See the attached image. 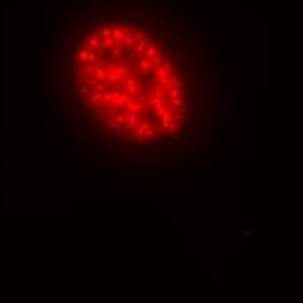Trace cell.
I'll list each match as a JSON object with an SVG mask.
<instances>
[{
    "label": "cell",
    "instance_id": "1",
    "mask_svg": "<svg viewBox=\"0 0 303 303\" xmlns=\"http://www.w3.org/2000/svg\"><path fill=\"white\" fill-rule=\"evenodd\" d=\"M103 113H108L110 117H117L119 113V105H117V101H112V103H108V105L103 108Z\"/></svg>",
    "mask_w": 303,
    "mask_h": 303
},
{
    "label": "cell",
    "instance_id": "2",
    "mask_svg": "<svg viewBox=\"0 0 303 303\" xmlns=\"http://www.w3.org/2000/svg\"><path fill=\"white\" fill-rule=\"evenodd\" d=\"M65 108H66V115H70V117H78V115H80V112L77 110L75 101H72V99H70V103L65 105Z\"/></svg>",
    "mask_w": 303,
    "mask_h": 303
},
{
    "label": "cell",
    "instance_id": "3",
    "mask_svg": "<svg viewBox=\"0 0 303 303\" xmlns=\"http://www.w3.org/2000/svg\"><path fill=\"white\" fill-rule=\"evenodd\" d=\"M138 120H139V112H129L127 117H125V122H127V125H131V127H134V125L138 124Z\"/></svg>",
    "mask_w": 303,
    "mask_h": 303
},
{
    "label": "cell",
    "instance_id": "4",
    "mask_svg": "<svg viewBox=\"0 0 303 303\" xmlns=\"http://www.w3.org/2000/svg\"><path fill=\"white\" fill-rule=\"evenodd\" d=\"M157 54H159V51H157V47H155V45H150V47L145 51V56L148 58V59H155V58H157Z\"/></svg>",
    "mask_w": 303,
    "mask_h": 303
},
{
    "label": "cell",
    "instance_id": "5",
    "mask_svg": "<svg viewBox=\"0 0 303 303\" xmlns=\"http://www.w3.org/2000/svg\"><path fill=\"white\" fill-rule=\"evenodd\" d=\"M99 40H101L99 33H93V35L89 37V45H91L93 49H96L98 45H99Z\"/></svg>",
    "mask_w": 303,
    "mask_h": 303
},
{
    "label": "cell",
    "instance_id": "6",
    "mask_svg": "<svg viewBox=\"0 0 303 303\" xmlns=\"http://www.w3.org/2000/svg\"><path fill=\"white\" fill-rule=\"evenodd\" d=\"M94 77L98 78V80H105L106 78V72L103 66H96V70H94Z\"/></svg>",
    "mask_w": 303,
    "mask_h": 303
},
{
    "label": "cell",
    "instance_id": "7",
    "mask_svg": "<svg viewBox=\"0 0 303 303\" xmlns=\"http://www.w3.org/2000/svg\"><path fill=\"white\" fill-rule=\"evenodd\" d=\"M148 40H150V38H148ZM148 40H146V38H141V40L134 45V51H136V53H139V54L145 53V47H146V44H148Z\"/></svg>",
    "mask_w": 303,
    "mask_h": 303
},
{
    "label": "cell",
    "instance_id": "8",
    "mask_svg": "<svg viewBox=\"0 0 303 303\" xmlns=\"http://www.w3.org/2000/svg\"><path fill=\"white\" fill-rule=\"evenodd\" d=\"M146 99H150V94H146V93H138L136 96H134V101H136L138 105H143Z\"/></svg>",
    "mask_w": 303,
    "mask_h": 303
},
{
    "label": "cell",
    "instance_id": "9",
    "mask_svg": "<svg viewBox=\"0 0 303 303\" xmlns=\"http://www.w3.org/2000/svg\"><path fill=\"white\" fill-rule=\"evenodd\" d=\"M169 82H171V85H174V87H176V89H179V87H183V85H185V82L179 80L176 75H171V77H169Z\"/></svg>",
    "mask_w": 303,
    "mask_h": 303
},
{
    "label": "cell",
    "instance_id": "10",
    "mask_svg": "<svg viewBox=\"0 0 303 303\" xmlns=\"http://www.w3.org/2000/svg\"><path fill=\"white\" fill-rule=\"evenodd\" d=\"M110 54L113 56V59H115V58H119V56L122 54V45H120V44H115V45L112 47V51H110Z\"/></svg>",
    "mask_w": 303,
    "mask_h": 303
},
{
    "label": "cell",
    "instance_id": "11",
    "mask_svg": "<svg viewBox=\"0 0 303 303\" xmlns=\"http://www.w3.org/2000/svg\"><path fill=\"white\" fill-rule=\"evenodd\" d=\"M122 40H124V45H125V47H133V45H136V38H134L133 35H127V37H124Z\"/></svg>",
    "mask_w": 303,
    "mask_h": 303
},
{
    "label": "cell",
    "instance_id": "12",
    "mask_svg": "<svg viewBox=\"0 0 303 303\" xmlns=\"http://www.w3.org/2000/svg\"><path fill=\"white\" fill-rule=\"evenodd\" d=\"M157 77L159 78L167 77V66L166 65H162V66H159V68H157Z\"/></svg>",
    "mask_w": 303,
    "mask_h": 303
},
{
    "label": "cell",
    "instance_id": "13",
    "mask_svg": "<svg viewBox=\"0 0 303 303\" xmlns=\"http://www.w3.org/2000/svg\"><path fill=\"white\" fill-rule=\"evenodd\" d=\"M106 125H108L110 129H113V131L117 129V127H120V124L117 122V119H115V117H110L108 119V124H106Z\"/></svg>",
    "mask_w": 303,
    "mask_h": 303
},
{
    "label": "cell",
    "instance_id": "14",
    "mask_svg": "<svg viewBox=\"0 0 303 303\" xmlns=\"http://www.w3.org/2000/svg\"><path fill=\"white\" fill-rule=\"evenodd\" d=\"M99 37H101V38H110V37H113L112 35V30H110L108 26H105V28L99 32Z\"/></svg>",
    "mask_w": 303,
    "mask_h": 303
},
{
    "label": "cell",
    "instance_id": "15",
    "mask_svg": "<svg viewBox=\"0 0 303 303\" xmlns=\"http://www.w3.org/2000/svg\"><path fill=\"white\" fill-rule=\"evenodd\" d=\"M183 105H185V101H183L181 96H179V98H174V99H173V106H174V108H183Z\"/></svg>",
    "mask_w": 303,
    "mask_h": 303
},
{
    "label": "cell",
    "instance_id": "16",
    "mask_svg": "<svg viewBox=\"0 0 303 303\" xmlns=\"http://www.w3.org/2000/svg\"><path fill=\"white\" fill-rule=\"evenodd\" d=\"M179 129H181V127H179V124H178L176 120L169 122V129H167V131H171V133H178Z\"/></svg>",
    "mask_w": 303,
    "mask_h": 303
},
{
    "label": "cell",
    "instance_id": "17",
    "mask_svg": "<svg viewBox=\"0 0 303 303\" xmlns=\"http://www.w3.org/2000/svg\"><path fill=\"white\" fill-rule=\"evenodd\" d=\"M117 68H119V66H117V63H115V61H112V63H108V65H106V72H108V73H115V72H117Z\"/></svg>",
    "mask_w": 303,
    "mask_h": 303
},
{
    "label": "cell",
    "instance_id": "18",
    "mask_svg": "<svg viewBox=\"0 0 303 303\" xmlns=\"http://www.w3.org/2000/svg\"><path fill=\"white\" fill-rule=\"evenodd\" d=\"M127 87H138L139 85V82L136 80V78H125V82H124Z\"/></svg>",
    "mask_w": 303,
    "mask_h": 303
},
{
    "label": "cell",
    "instance_id": "19",
    "mask_svg": "<svg viewBox=\"0 0 303 303\" xmlns=\"http://www.w3.org/2000/svg\"><path fill=\"white\" fill-rule=\"evenodd\" d=\"M113 133H115V136H117L119 139H120V141L124 139V136H125V133H124V129H122V127H117V129L113 131Z\"/></svg>",
    "mask_w": 303,
    "mask_h": 303
},
{
    "label": "cell",
    "instance_id": "20",
    "mask_svg": "<svg viewBox=\"0 0 303 303\" xmlns=\"http://www.w3.org/2000/svg\"><path fill=\"white\" fill-rule=\"evenodd\" d=\"M72 58H73L72 47H68V49H66V51H65V56H63V59H65V61H70V59H72Z\"/></svg>",
    "mask_w": 303,
    "mask_h": 303
},
{
    "label": "cell",
    "instance_id": "21",
    "mask_svg": "<svg viewBox=\"0 0 303 303\" xmlns=\"http://www.w3.org/2000/svg\"><path fill=\"white\" fill-rule=\"evenodd\" d=\"M77 58H78V59H89V53H87V51H78V54H77Z\"/></svg>",
    "mask_w": 303,
    "mask_h": 303
},
{
    "label": "cell",
    "instance_id": "22",
    "mask_svg": "<svg viewBox=\"0 0 303 303\" xmlns=\"http://www.w3.org/2000/svg\"><path fill=\"white\" fill-rule=\"evenodd\" d=\"M155 133H157L159 136H164V134L167 133V129H166V127H162V125H157V127H155Z\"/></svg>",
    "mask_w": 303,
    "mask_h": 303
},
{
    "label": "cell",
    "instance_id": "23",
    "mask_svg": "<svg viewBox=\"0 0 303 303\" xmlns=\"http://www.w3.org/2000/svg\"><path fill=\"white\" fill-rule=\"evenodd\" d=\"M145 138H157V133H155V129H146V131H145Z\"/></svg>",
    "mask_w": 303,
    "mask_h": 303
},
{
    "label": "cell",
    "instance_id": "24",
    "mask_svg": "<svg viewBox=\"0 0 303 303\" xmlns=\"http://www.w3.org/2000/svg\"><path fill=\"white\" fill-rule=\"evenodd\" d=\"M148 82H150V85L157 84V82H159V77H157V75H148Z\"/></svg>",
    "mask_w": 303,
    "mask_h": 303
},
{
    "label": "cell",
    "instance_id": "25",
    "mask_svg": "<svg viewBox=\"0 0 303 303\" xmlns=\"http://www.w3.org/2000/svg\"><path fill=\"white\" fill-rule=\"evenodd\" d=\"M145 127H143V125H141V127H138V129H136V136L138 138H143V136H145Z\"/></svg>",
    "mask_w": 303,
    "mask_h": 303
},
{
    "label": "cell",
    "instance_id": "26",
    "mask_svg": "<svg viewBox=\"0 0 303 303\" xmlns=\"http://www.w3.org/2000/svg\"><path fill=\"white\" fill-rule=\"evenodd\" d=\"M173 51V40H166V53Z\"/></svg>",
    "mask_w": 303,
    "mask_h": 303
},
{
    "label": "cell",
    "instance_id": "27",
    "mask_svg": "<svg viewBox=\"0 0 303 303\" xmlns=\"http://www.w3.org/2000/svg\"><path fill=\"white\" fill-rule=\"evenodd\" d=\"M115 119H117V122H119V124H124V122H125V117L122 115V113H119V115H117Z\"/></svg>",
    "mask_w": 303,
    "mask_h": 303
}]
</instances>
